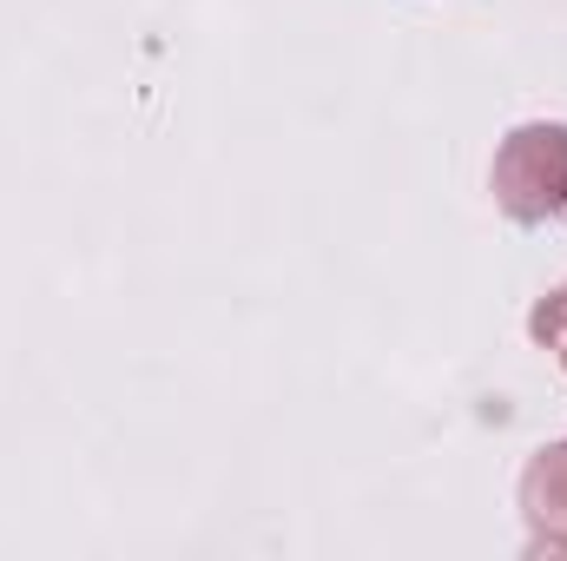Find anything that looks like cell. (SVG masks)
I'll return each instance as SVG.
<instances>
[{
  "label": "cell",
  "instance_id": "1",
  "mask_svg": "<svg viewBox=\"0 0 567 561\" xmlns=\"http://www.w3.org/2000/svg\"><path fill=\"white\" fill-rule=\"evenodd\" d=\"M495 192L515 218H548L567 198V126H522L495 159Z\"/></svg>",
  "mask_w": 567,
  "mask_h": 561
}]
</instances>
